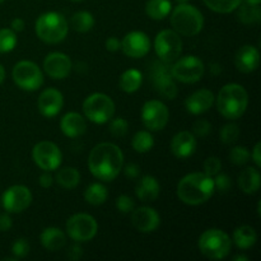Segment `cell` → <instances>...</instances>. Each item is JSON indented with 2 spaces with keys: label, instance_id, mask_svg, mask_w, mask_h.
<instances>
[{
  "label": "cell",
  "instance_id": "cell-49",
  "mask_svg": "<svg viewBox=\"0 0 261 261\" xmlns=\"http://www.w3.org/2000/svg\"><path fill=\"white\" fill-rule=\"evenodd\" d=\"M82 255H83V250H82V247L76 244L70 246V249H69L68 251V257L70 260H79L82 257Z\"/></svg>",
  "mask_w": 261,
  "mask_h": 261
},
{
  "label": "cell",
  "instance_id": "cell-11",
  "mask_svg": "<svg viewBox=\"0 0 261 261\" xmlns=\"http://www.w3.org/2000/svg\"><path fill=\"white\" fill-rule=\"evenodd\" d=\"M150 78L155 91L166 99H173L177 96V86L171 74V66L165 61H154L150 68Z\"/></svg>",
  "mask_w": 261,
  "mask_h": 261
},
{
  "label": "cell",
  "instance_id": "cell-51",
  "mask_svg": "<svg viewBox=\"0 0 261 261\" xmlns=\"http://www.w3.org/2000/svg\"><path fill=\"white\" fill-rule=\"evenodd\" d=\"M260 152H261V144H260V143H256V145L254 147V150H252L251 157H252V161L256 163L257 167H260V166H261V154H260Z\"/></svg>",
  "mask_w": 261,
  "mask_h": 261
},
{
  "label": "cell",
  "instance_id": "cell-35",
  "mask_svg": "<svg viewBox=\"0 0 261 261\" xmlns=\"http://www.w3.org/2000/svg\"><path fill=\"white\" fill-rule=\"evenodd\" d=\"M203 2L213 12L227 14V13L236 10L240 7L242 0H203Z\"/></svg>",
  "mask_w": 261,
  "mask_h": 261
},
{
  "label": "cell",
  "instance_id": "cell-48",
  "mask_svg": "<svg viewBox=\"0 0 261 261\" xmlns=\"http://www.w3.org/2000/svg\"><path fill=\"white\" fill-rule=\"evenodd\" d=\"M106 48H107V51L116 53L117 50H120V48H121V41L116 37H109L106 40Z\"/></svg>",
  "mask_w": 261,
  "mask_h": 261
},
{
  "label": "cell",
  "instance_id": "cell-2",
  "mask_svg": "<svg viewBox=\"0 0 261 261\" xmlns=\"http://www.w3.org/2000/svg\"><path fill=\"white\" fill-rule=\"evenodd\" d=\"M214 191L216 188L213 177L204 172H193L178 181L176 193L182 203L188 205H200L213 196Z\"/></svg>",
  "mask_w": 261,
  "mask_h": 261
},
{
  "label": "cell",
  "instance_id": "cell-28",
  "mask_svg": "<svg viewBox=\"0 0 261 261\" xmlns=\"http://www.w3.org/2000/svg\"><path fill=\"white\" fill-rule=\"evenodd\" d=\"M257 234L251 226H240L233 232V241L241 250L251 249L256 244Z\"/></svg>",
  "mask_w": 261,
  "mask_h": 261
},
{
  "label": "cell",
  "instance_id": "cell-18",
  "mask_svg": "<svg viewBox=\"0 0 261 261\" xmlns=\"http://www.w3.org/2000/svg\"><path fill=\"white\" fill-rule=\"evenodd\" d=\"M132 223L137 231L150 233L160 227L161 217L155 209L150 206H140L132 212Z\"/></svg>",
  "mask_w": 261,
  "mask_h": 261
},
{
  "label": "cell",
  "instance_id": "cell-12",
  "mask_svg": "<svg viewBox=\"0 0 261 261\" xmlns=\"http://www.w3.org/2000/svg\"><path fill=\"white\" fill-rule=\"evenodd\" d=\"M98 231L96 219L86 213H78L71 216L66 222L68 236L75 242L91 241Z\"/></svg>",
  "mask_w": 261,
  "mask_h": 261
},
{
  "label": "cell",
  "instance_id": "cell-14",
  "mask_svg": "<svg viewBox=\"0 0 261 261\" xmlns=\"http://www.w3.org/2000/svg\"><path fill=\"white\" fill-rule=\"evenodd\" d=\"M170 119L167 106L158 99H150L142 109V120L144 126L150 132H160L165 129Z\"/></svg>",
  "mask_w": 261,
  "mask_h": 261
},
{
  "label": "cell",
  "instance_id": "cell-41",
  "mask_svg": "<svg viewBox=\"0 0 261 261\" xmlns=\"http://www.w3.org/2000/svg\"><path fill=\"white\" fill-rule=\"evenodd\" d=\"M12 252L15 259H23L30 254V244L25 239H19L13 244Z\"/></svg>",
  "mask_w": 261,
  "mask_h": 261
},
{
  "label": "cell",
  "instance_id": "cell-33",
  "mask_svg": "<svg viewBox=\"0 0 261 261\" xmlns=\"http://www.w3.org/2000/svg\"><path fill=\"white\" fill-rule=\"evenodd\" d=\"M70 22H71V27L74 28V31L81 33H86L93 28L94 18L89 12L82 10V12L75 13V14L71 17Z\"/></svg>",
  "mask_w": 261,
  "mask_h": 261
},
{
  "label": "cell",
  "instance_id": "cell-7",
  "mask_svg": "<svg viewBox=\"0 0 261 261\" xmlns=\"http://www.w3.org/2000/svg\"><path fill=\"white\" fill-rule=\"evenodd\" d=\"M84 116L94 124H106L114 117L115 103L105 93H93L83 102Z\"/></svg>",
  "mask_w": 261,
  "mask_h": 261
},
{
  "label": "cell",
  "instance_id": "cell-16",
  "mask_svg": "<svg viewBox=\"0 0 261 261\" xmlns=\"http://www.w3.org/2000/svg\"><path fill=\"white\" fill-rule=\"evenodd\" d=\"M121 50L129 58H143L150 50L149 37L142 31H133V32L125 35V37L122 38Z\"/></svg>",
  "mask_w": 261,
  "mask_h": 261
},
{
  "label": "cell",
  "instance_id": "cell-55",
  "mask_svg": "<svg viewBox=\"0 0 261 261\" xmlns=\"http://www.w3.org/2000/svg\"><path fill=\"white\" fill-rule=\"evenodd\" d=\"M176 2H177L178 4H184V3H188L189 0H176Z\"/></svg>",
  "mask_w": 261,
  "mask_h": 261
},
{
  "label": "cell",
  "instance_id": "cell-44",
  "mask_svg": "<svg viewBox=\"0 0 261 261\" xmlns=\"http://www.w3.org/2000/svg\"><path fill=\"white\" fill-rule=\"evenodd\" d=\"M193 130L198 137L204 138L212 132V125L209 124L206 120H198V121H195V124H194Z\"/></svg>",
  "mask_w": 261,
  "mask_h": 261
},
{
  "label": "cell",
  "instance_id": "cell-30",
  "mask_svg": "<svg viewBox=\"0 0 261 261\" xmlns=\"http://www.w3.org/2000/svg\"><path fill=\"white\" fill-rule=\"evenodd\" d=\"M171 10H172V4L170 0H148L145 4V13L148 17L154 20L165 19Z\"/></svg>",
  "mask_w": 261,
  "mask_h": 261
},
{
  "label": "cell",
  "instance_id": "cell-50",
  "mask_svg": "<svg viewBox=\"0 0 261 261\" xmlns=\"http://www.w3.org/2000/svg\"><path fill=\"white\" fill-rule=\"evenodd\" d=\"M10 27H12V30L14 31V32H22L25 27L24 20H23L22 18H14V19L12 20V23H10Z\"/></svg>",
  "mask_w": 261,
  "mask_h": 261
},
{
  "label": "cell",
  "instance_id": "cell-39",
  "mask_svg": "<svg viewBox=\"0 0 261 261\" xmlns=\"http://www.w3.org/2000/svg\"><path fill=\"white\" fill-rule=\"evenodd\" d=\"M110 133H111L114 137L121 138L124 137L127 133V129H129V124L125 119L122 117H117V119L110 120Z\"/></svg>",
  "mask_w": 261,
  "mask_h": 261
},
{
  "label": "cell",
  "instance_id": "cell-1",
  "mask_svg": "<svg viewBox=\"0 0 261 261\" xmlns=\"http://www.w3.org/2000/svg\"><path fill=\"white\" fill-rule=\"evenodd\" d=\"M124 166V154L114 143H99L91 150L88 168L92 175L102 181H112Z\"/></svg>",
  "mask_w": 261,
  "mask_h": 261
},
{
  "label": "cell",
  "instance_id": "cell-24",
  "mask_svg": "<svg viewBox=\"0 0 261 261\" xmlns=\"http://www.w3.org/2000/svg\"><path fill=\"white\" fill-rule=\"evenodd\" d=\"M161 193L160 182L154 176H143L138 182L137 188H135V194H137L138 199L144 203H152V201L157 200Z\"/></svg>",
  "mask_w": 261,
  "mask_h": 261
},
{
  "label": "cell",
  "instance_id": "cell-10",
  "mask_svg": "<svg viewBox=\"0 0 261 261\" xmlns=\"http://www.w3.org/2000/svg\"><path fill=\"white\" fill-rule=\"evenodd\" d=\"M204 63L194 55L184 56L171 66V74L181 83L193 84L200 81L204 75Z\"/></svg>",
  "mask_w": 261,
  "mask_h": 261
},
{
  "label": "cell",
  "instance_id": "cell-19",
  "mask_svg": "<svg viewBox=\"0 0 261 261\" xmlns=\"http://www.w3.org/2000/svg\"><path fill=\"white\" fill-rule=\"evenodd\" d=\"M64 105V97L60 91L55 88H47L40 94L37 101L38 110L45 117H54L61 111Z\"/></svg>",
  "mask_w": 261,
  "mask_h": 261
},
{
  "label": "cell",
  "instance_id": "cell-53",
  "mask_svg": "<svg viewBox=\"0 0 261 261\" xmlns=\"http://www.w3.org/2000/svg\"><path fill=\"white\" fill-rule=\"evenodd\" d=\"M246 3H249V4H252V5H260L261 0H246Z\"/></svg>",
  "mask_w": 261,
  "mask_h": 261
},
{
  "label": "cell",
  "instance_id": "cell-26",
  "mask_svg": "<svg viewBox=\"0 0 261 261\" xmlns=\"http://www.w3.org/2000/svg\"><path fill=\"white\" fill-rule=\"evenodd\" d=\"M261 176L257 168L247 167L240 173L239 186L245 194H255L260 189Z\"/></svg>",
  "mask_w": 261,
  "mask_h": 261
},
{
  "label": "cell",
  "instance_id": "cell-38",
  "mask_svg": "<svg viewBox=\"0 0 261 261\" xmlns=\"http://www.w3.org/2000/svg\"><path fill=\"white\" fill-rule=\"evenodd\" d=\"M250 157H251V154H250L249 149L246 147H241V145L232 148L231 152H229V161L236 166L246 165L250 161Z\"/></svg>",
  "mask_w": 261,
  "mask_h": 261
},
{
  "label": "cell",
  "instance_id": "cell-9",
  "mask_svg": "<svg viewBox=\"0 0 261 261\" xmlns=\"http://www.w3.org/2000/svg\"><path fill=\"white\" fill-rule=\"evenodd\" d=\"M13 81L23 91L32 92L43 84V74L33 61H19L13 68Z\"/></svg>",
  "mask_w": 261,
  "mask_h": 261
},
{
  "label": "cell",
  "instance_id": "cell-13",
  "mask_svg": "<svg viewBox=\"0 0 261 261\" xmlns=\"http://www.w3.org/2000/svg\"><path fill=\"white\" fill-rule=\"evenodd\" d=\"M32 158L33 162L43 171H55L60 167L61 160H63V154L61 150L55 143L43 142L37 143L33 147L32 150Z\"/></svg>",
  "mask_w": 261,
  "mask_h": 261
},
{
  "label": "cell",
  "instance_id": "cell-4",
  "mask_svg": "<svg viewBox=\"0 0 261 261\" xmlns=\"http://www.w3.org/2000/svg\"><path fill=\"white\" fill-rule=\"evenodd\" d=\"M171 24L178 35L196 36L204 27V17L194 5L184 3L178 4L171 13Z\"/></svg>",
  "mask_w": 261,
  "mask_h": 261
},
{
  "label": "cell",
  "instance_id": "cell-34",
  "mask_svg": "<svg viewBox=\"0 0 261 261\" xmlns=\"http://www.w3.org/2000/svg\"><path fill=\"white\" fill-rule=\"evenodd\" d=\"M132 145L134 148L135 152L138 153H147L154 145V139H153V135L150 134L147 130H142V132L135 133V135L133 137Z\"/></svg>",
  "mask_w": 261,
  "mask_h": 261
},
{
  "label": "cell",
  "instance_id": "cell-36",
  "mask_svg": "<svg viewBox=\"0 0 261 261\" xmlns=\"http://www.w3.org/2000/svg\"><path fill=\"white\" fill-rule=\"evenodd\" d=\"M17 45V36L12 28L0 30V54L10 53Z\"/></svg>",
  "mask_w": 261,
  "mask_h": 261
},
{
  "label": "cell",
  "instance_id": "cell-8",
  "mask_svg": "<svg viewBox=\"0 0 261 261\" xmlns=\"http://www.w3.org/2000/svg\"><path fill=\"white\" fill-rule=\"evenodd\" d=\"M154 50L160 60L173 63L182 53V41L175 30H163L155 36Z\"/></svg>",
  "mask_w": 261,
  "mask_h": 261
},
{
  "label": "cell",
  "instance_id": "cell-25",
  "mask_svg": "<svg viewBox=\"0 0 261 261\" xmlns=\"http://www.w3.org/2000/svg\"><path fill=\"white\" fill-rule=\"evenodd\" d=\"M41 244L48 251H58L65 246L66 236L60 228L48 227L41 233Z\"/></svg>",
  "mask_w": 261,
  "mask_h": 261
},
{
  "label": "cell",
  "instance_id": "cell-43",
  "mask_svg": "<svg viewBox=\"0 0 261 261\" xmlns=\"http://www.w3.org/2000/svg\"><path fill=\"white\" fill-rule=\"evenodd\" d=\"M213 180L214 188H216V190L221 191V193H227L231 189L232 181L229 176L226 175V173H217L216 178H213Z\"/></svg>",
  "mask_w": 261,
  "mask_h": 261
},
{
  "label": "cell",
  "instance_id": "cell-21",
  "mask_svg": "<svg viewBox=\"0 0 261 261\" xmlns=\"http://www.w3.org/2000/svg\"><path fill=\"white\" fill-rule=\"evenodd\" d=\"M214 94L209 89H199L186 98L185 107L193 115H200L208 111L214 103Z\"/></svg>",
  "mask_w": 261,
  "mask_h": 261
},
{
  "label": "cell",
  "instance_id": "cell-40",
  "mask_svg": "<svg viewBox=\"0 0 261 261\" xmlns=\"http://www.w3.org/2000/svg\"><path fill=\"white\" fill-rule=\"evenodd\" d=\"M115 205H116V209L120 212V213H124V214L132 213V212L135 209L134 200L127 195L117 196L116 201H115Z\"/></svg>",
  "mask_w": 261,
  "mask_h": 261
},
{
  "label": "cell",
  "instance_id": "cell-45",
  "mask_svg": "<svg viewBox=\"0 0 261 261\" xmlns=\"http://www.w3.org/2000/svg\"><path fill=\"white\" fill-rule=\"evenodd\" d=\"M13 221L10 218V216L8 213H2L0 214V231L7 232L12 228Z\"/></svg>",
  "mask_w": 261,
  "mask_h": 261
},
{
  "label": "cell",
  "instance_id": "cell-56",
  "mask_svg": "<svg viewBox=\"0 0 261 261\" xmlns=\"http://www.w3.org/2000/svg\"><path fill=\"white\" fill-rule=\"evenodd\" d=\"M70 2H83V0H70Z\"/></svg>",
  "mask_w": 261,
  "mask_h": 261
},
{
  "label": "cell",
  "instance_id": "cell-37",
  "mask_svg": "<svg viewBox=\"0 0 261 261\" xmlns=\"http://www.w3.org/2000/svg\"><path fill=\"white\" fill-rule=\"evenodd\" d=\"M219 137H221V142L224 143V144H233L240 137L239 126L236 124H233V122L226 124L221 129Z\"/></svg>",
  "mask_w": 261,
  "mask_h": 261
},
{
  "label": "cell",
  "instance_id": "cell-3",
  "mask_svg": "<svg viewBox=\"0 0 261 261\" xmlns=\"http://www.w3.org/2000/svg\"><path fill=\"white\" fill-rule=\"evenodd\" d=\"M247 105L249 94L241 84H226L222 87L217 97V109L219 114L228 120L240 119L246 111Z\"/></svg>",
  "mask_w": 261,
  "mask_h": 261
},
{
  "label": "cell",
  "instance_id": "cell-46",
  "mask_svg": "<svg viewBox=\"0 0 261 261\" xmlns=\"http://www.w3.org/2000/svg\"><path fill=\"white\" fill-rule=\"evenodd\" d=\"M38 182H40L41 188H43V189L51 188V185H53V182H54V177H53V175L50 173V171H45V172L40 176V180H38Z\"/></svg>",
  "mask_w": 261,
  "mask_h": 261
},
{
  "label": "cell",
  "instance_id": "cell-29",
  "mask_svg": "<svg viewBox=\"0 0 261 261\" xmlns=\"http://www.w3.org/2000/svg\"><path fill=\"white\" fill-rule=\"evenodd\" d=\"M55 178L61 188L66 189V190H73L81 182V173L76 168L66 166L58 171Z\"/></svg>",
  "mask_w": 261,
  "mask_h": 261
},
{
  "label": "cell",
  "instance_id": "cell-6",
  "mask_svg": "<svg viewBox=\"0 0 261 261\" xmlns=\"http://www.w3.org/2000/svg\"><path fill=\"white\" fill-rule=\"evenodd\" d=\"M199 250L211 260H222L228 256L232 241L228 234L218 228L206 229L199 239Z\"/></svg>",
  "mask_w": 261,
  "mask_h": 261
},
{
  "label": "cell",
  "instance_id": "cell-54",
  "mask_svg": "<svg viewBox=\"0 0 261 261\" xmlns=\"http://www.w3.org/2000/svg\"><path fill=\"white\" fill-rule=\"evenodd\" d=\"M234 261H247V257H246V256H241V255H239V256L234 257Z\"/></svg>",
  "mask_w": 261,
  "mask_h": 261
},
{
  "label": "cell",
  "instance_id": "cell-57",
  "mask_svg": "<svg viewBox=\"0 0 261 261\" xmlns=\"http://www.w3.org/2000/svg\"><path fill=\"white\" fill-rule=\"evenodd\" d=\"M3 2H4V0H0V3H3Z\"/></svg>",
  "mask_w": 261,
  "mask_h": 261
},
{
  "label": "cell",
  "instance_id": "cell-32",
  "mask_svg": "<svg viewBox=\"0 0 261 261\" xmlns=\"http://www.w3.org/2000/svg\"><path fill=\"white\" fill-rule=\"evenodd\" d=\"M237 9H239L237 17H239V19L244 24H256V23H259L261 20V10L259 5H252L246 3L244 5L240 4V7Z\"/></svg>",
  "mask_w": 261,
  "mask_h": 261
},
{
  "label": "cell",
  "instance_id": "cell-15",
  "mask_svg": "<svg viewBox=\"0 0 261 261\" xmlns=\"http://www.w3.org/2000/svg\"><path fill=\"white\" fill-rule=\"evenodd\" d=\"M32 203V193L27 186H10L3 194V206L8 213H22Z\"/></svg>",
  "mask_w": 261,
  "mask_h": 261
},
{
  "label": "cell",
  "instance_id": "cell-52",
  "mask_svg": "<svg viewBox=\"0 0 261 261\" xmlns=\"http://www.w3.org/2000/svg\"><path fill=\"white\" fill-rule=\"evenodd\" d=\"M4 78H5V70H4V68H3L2 64H0V84L4 82Z\"/></svg>",
  "mask_w": 261,
  "mask_h": 261
},
{
  "label": "cell",
  "instance_id": "cell-5",
  "mask_svg": "<svg viewBox=\"0 0 261 261\" xmlns=\"http://www.w3.org/2000/svg\"><path fill=\"white\" fill-rule=\"evenodd\" d=\"M36 33L38 38L46 43H59L68 35V22L63 14L56 12H47L41 14L36 20Z\"/></svg>",
  "mask_w": 261,
  "mask_h": 261
},
{
  "label": "cell",
  "instance_id": "cell-17",
  "mask_svg": "<svg viewBox=\"0 0 261 261\" xmlns=\"http://www.w3.org/2000/svg\"><path fill=\"white\" fill-rule=\"evenodd\" d=\"M73 64L70 58L63 53H51L43 60V70L50 78L64 79L70 74Z\"/></svg>",
  "mask_w": 261,
  "mask_h": 261
},
{
  "label": "cell",
  "instance_id": "cell-22",
  "mask_svg": "<svg viewBox=\"0 0 261 261\" xmlns=\"http://www.w3.org/2000/svg\"><path fill=\"white\" fill-rule=\"evenodd\" d=\"M260 54L256 47L251 45H245L236 53L234 64L236 68L242 73H251L255 71L259 66Z\"/></svg>",
  "mask_w": 261,
  "mask_h": 261
},
{
  "label": "cell",
  "instance_id": "cell-23",
  "mask_svg": "<svg viewBox=\"0 0 261 261\" xmlns=\"http://www.w3.org/2000/svg\"><path fill=\"white\" fill-rule=\"evenodd\" d=\"M60 129L69 138H78L87 130L86 119L78 112H68L60 121Z\"/></svg>",
  "mask_w": 261,
  "mask_h": 261
},
{
  "label": "cell",
  "instance_id": "cell-20",
  "mask_svg": "<svg viewBox=\"0 0 261 261\" xmlns=\"http://www.w3.org/2000/svg\"><path fill=\"white\" fill-rule=\"evenodd\" d=\"M196 147H198V142H196L195 135L186 130L177 133L171 140V150L173 155L181 160L191 157L195 153Z\"/></svg>",
  "mask_w": 261,
  "mask_h": 261
},
{
  "label": "cell",
  "instance_id": "cell-47",
  "mask_svg": "<svg viewBox=\"0 0 261 261\" xmlns=\"http://www.w3.org/2000/svg\"><path fill=\"white\" fill-rule=\"evenodd\" d=\"M125 176L129 178H137L140 173V168L138 167L135 163H129V165L125 166Z\"/></svg>",
  "mask_w": 261,
  "mask_h": 261
},
{
  "label": "cell",
  "instance_id": "cell-31",
  "mask_svg": "<svg viewBox=\"0 0 261 261\" xmlns=\"http://www.w3.org/2000/svg\"><path fill=\"white\" fill-rule=\"evenodd\" d=\"M107 196H109V193H107L106 186L99 182L91 184L84 191V199L87 203L92 205H101L107 200Z\"/></svg>",
  "mask_w": 261,
  "mask_h": 261
},
{
  "label": "cell",
  "instance_id": "cell-27",
  "mask_svg": "<svg viewBox=\"0 0 261 261\" xmlns=\"http://www.w3.org/2000/svg\"><path fill=\"white\" fill-rule=\"evenodd\" d=\"M143 83V74L138 69H127L121 74L119 86L125 93H134Z\"/></svg>",
  "mask_w": 261,
  "mask_h": 261
},
{
  "label": "cell",
  "instance_id": "cell-42",
  "mask_svg": "<svg viewBox=\"0 0 261 261\" xmlns=\"http://www.w3.org/2000/svg\"><path fill=\"white\" fill-rule=\"evenodd\" d=\"M221 168L222 162L218 157H209L204 162V173H206L211 177H213L217 173L221 172Z\"/></svg>",
  "mask_w": 261,
  "mask_h": 261
}]
</instances>
